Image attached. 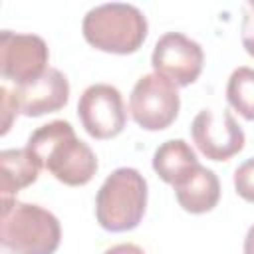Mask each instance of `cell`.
<instances>
[{"mask_svg": "<svg viewBox=\"0 0 254 254\" xmlns=\"http://www.w3.org/2000/svg\"><path fill=\"white\" fill-rule=\"evenodd\" d=\"M26 149L38 159L42 169L67 187L87 185L97 171L95 153L75 137L73 127L64 119L38 127L30 135Z\"/></svg>", "mask_w": 254, "mask_h": 254, "instance_id": "cell-1", "label": "cell"}, {"mask_svg": "<svg viewBox=\"0 0 254 254\" xmlns=\"http://www.w3.org/2000/svg\"><path fill=\"white\" fill-rule=\"evenodd\" d=\"M0 240L14 254H54L62 240V226L38 204L2 198Z\"/></svg>", "mask_w": 254, "mask_h": 254, "instance_id": "cell-2", "label": "cell"}, {"mask_svg": "<svg viewBox=\"0 0 254 254\" xmlns=\"http://www.w3.org/2000/svg\"><path fill=\"white\" fill-rule=\"evenodd\" d=\"M147 18L133 6L109 2L91 8L81 24L83 38L95 50L107 54H133L147 38Z\"/></svg>", "mask_w": 254, "mask_h": 254, "instance_id": "cell-3", "label": "cell"}, {"mask_svg": "<svg viewBox=\"0 0 254 254\" xmlns=\"http://www.w3.org/2000/svg\"><path fill=\"white\" fill-rule=\"evenodd\" d=\"M147 208V181L131 167L115 169L99 187L95 196V216L109 232L133 230Z\"/></svg>", "mask_w": 254, "mask_h": 254, "instance_id": "cell-4", "label": "cell"}, {"mask_svg": "<svg viewBox=\"0 0 254 254\" xmlns=\"http://www.w3.org/2000/svg\"><path fill=\"white\" fill-rule=\"evenodd\" d=\"M181 97L177 85L159 73H147L137 79L129 97L133 121L147 131L167 129L179 115Z\"/></svg>", "mask_w": 254, "mask_h": 254, "instance_id": "cell-5", "label": "cell"}, {"mask_svg": "<svg viewBox=\"0 0 254 254\" xmlns=\"http://www.w3.org/2000/svg\"><path fill=\"white\" fill-rule=\"evenodd\" d=\"M204 64V52L198 42L181 32L163 34L153 50L151 65L155 73L163 75L177 87L190 85L198 79Z\"/></svg>", "mask_w": 254, "mask_h": 254, "instance_id": "cell-6", "label": "cell"}, {"mask_svg": "<svg viewBox=\"0 0 254 254\" xmlns=\"http://www.w3.org/2000/svg\"><path fill=\"white\" fill-rule=\"evenodd\" d=\"M77 117L93 139H111L119 135L127 121L119 89L109 83L89 85L77 101Z\"/></svg>", "mask_w": 254, "mask_h": 254, "instance_id": "cell-7", "label": "cell"}, {"mask_svg": "<svg viewBox=\"0 0 254 254\" xmlns=\"http://www.w3.org/2000/svg\"><path fill=\"white\" fill-rule=\"evenodd\" d=\"M190 137L196 149L210 161H228L240 153L246 143L242 127L226 109L220 113L212 109L198 111L190 125Z\"/></svg>", "mask_w": 254, "mask_h": 254, "instance_id": "cell-8", "label": "cell"}, {"mask_svg": "<svg viewBox=\"0 0 254 254\" xmlns=\"http://www.w3.org/2000/svg\"><path fill=\"white\" fill-rule=\"evenodd\" d=\"M48 46L36 34H18L4 30L0 34V71L6 81L22 85L48 67Z\"/></svg>", "mask_w": 254, "mask_h": 254, "instance_id": "cell-9", "label": "cell"}, {"mask_svg": "<svg viewBox=\"0 0 254 254\" xmlns=\"http://www.w3.org/2000/svg\"><path fill=\"white\" fill-rule=\"evenodd\" d=\"M14 95H16L20 113L28 117H40L46 113H54L67 103L69 83L60 69L48 67L42 75L22 85H16Z\"/></svg>", "mask_w": 254, "mask_h": 254, "instance_id": "cell-10", "label": "cell"}, {"mask_svg": "<svg viewBox=\"0 0 254 254\" xmlns=\"http://www.w3.org/2000/svg\"><path fill=\"white\" fill-rule=\"evenodd\" d=\"M179 204L190 214H202L212 210L220 198V183L214 171L198 165L181 185L173 187Z\"/></svg>", "mask_w": 254, "mask_h": 254, "instance_id": "cell-11", "label": "cell"}, {"mask_svg": "<svg viewBox=\"0 0 254 254\" xmlns=\"http://www.w3.org/2000/svg\"><path fill=\"white\" fill-rule=\"evenodd\" d=\"M198 159L185 139H169L153 155V171L171 187L181 185L198 167Z\"/></svg>", "mask_w": 254, "mask_h": 254, "instance_id": "cell-12", "label": "cell"}, {"mask_svg": "<svg viewBox=\"0 0 254 254\" xmlns=\"http://www.w3.org/2000/svg\"><path fill=\"white\" fill-rule=\"evenodd\" d=\"M42 165L24 149H4L0 153V190L2 198H12L20 189L36 183Z\"/></svg>", "mask_w": 254, "mask_h": 254, "instance_id": "cell-13", "label": "cell"}, {"mask_svg": "<svg viewBox=\"0 0 254 254\" xmlns=\"http://www.w3.org/2000/svg\"><path fill=\"white\" fill-rule=\"evenodd\" d=\"M226 99L234 111L244 119L254 121V69L240 65L236 67L226 83Z\"/></svg>", "mask_w": 254, "mask_h": 254, "instance_id": "cell-14", "label": "cell"}, {"mask_svg": "<svg viewBox=\"0 0 254 254\" xmlns=\"http://www.w3.org/2000/svg\"><path fill=\"white\" fill-rule=\"evenodd\" d=\"M234 189L238 196L248 202H254V159L244 161L234 171Z\"/></svg>", "mask_w": 254, "mask_h": 254, "instance_id": "cell-15", "label": "cell"}, {"mask_svg": "<svg viewBox=\"0 0 254 254\" xmlns=\"http://www.w3.org/2000/svg\"><path fill=\"white\" fill-rule=\"evenodd\" d=\"M242 28H240V38L244 50L254 58V0L244 2L242 6Z\"/></svg>", "mask_w": 254, "mask_h": 254, "instance_id": "cell-16", "label": "cell"}, {"mask_svg": "<svg viewBox=\"0 0 254 254\" xmlns=\"http://www.w3.org/2000/svg\"><path fill=\"white\" fill-rule=\"evenodd\" d=\"M0 95H2V135L8 133L10 125H12V119L14 115H18V101H16V95H14V89H10L8 85H2L0 87Z\"/></svg>", "mask_w": 254, "mask_h": 254, "instance_id": "cell-17", "label": "cell"}, {"mask_svg": "<svg viewBox=\"0 0 254 254\" xmlns=\"http://www.w3.org/2000/svg\"><path fill=\"white\" fill-rule=\"evenodd\" d=\"M105 254H145L143 248H139L137 244H131V242H123V244H115L111 248L105 250Z\"/></svg>", "mask_w": 254, "mask_h": 254, "instance_id": "cell-18", "label": "cell"}, {"mask_svg": "<svg viewBox=\"0 0 254 254\" xmlns=\"http://www.w3.org/2000/svg\"><path fill=\"white\" fill-rule=\"evenodd\" d=\"M244 254H254V224L246 232V238H244Z\"/></svg>", "mask_w": 254, "mask_h": 254, "instance_id": "cell-19", "label": "cell"}]
</instances>
